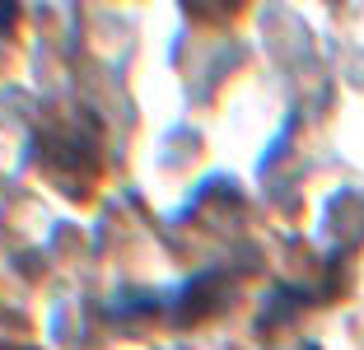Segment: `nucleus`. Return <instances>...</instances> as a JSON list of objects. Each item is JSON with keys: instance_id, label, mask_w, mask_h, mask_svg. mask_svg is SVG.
Instances as JSON below:
<instances>
[{"instance_id": "nucleus-2", "label": "nucleus", "mask_w": 364, "mask_h": 350, "mask_svg": "<svg viewBox=\"0 0 364 350\" xmlns=\"http://www.w3.org/2000/svg\"><path fill=\"white\" fill-rule=\"evenodd\" d=\"M299 350H318V346H299Z\"/></svg>"}, {"instance_id": "nucleus-1", "label": "nucleus", "mask_w": 364, "mask_h": 350, "mask_svg": "<svg viewBox=\"0 0 364 350\" xmlns=\"http://www.w3.org/2000/svg\"><path fill=\"white\" fill-rule=\"evenodd\" d=\"M14 19H19V5H5V0H0V33H10Z\"/></svg>"}]
</instances>
